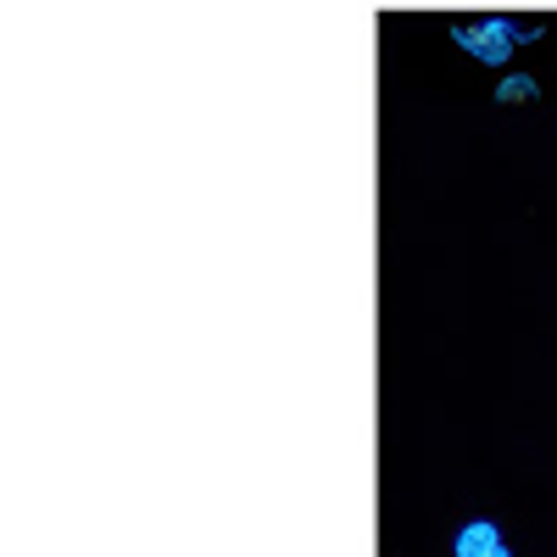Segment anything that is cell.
Wrapping results in <instances>:
<instances>
[{"instance_id":"cell-1","label":"cell","mask_w":557,"mask_h":557,"mask_svg":"<svg viewBox=\"0 0 557 557\" xmlns=\"http://www.w3.org/2000/svg\"><path fill=\"white\" fill-rule=\"evenodd\" d=\"M451 39H457L474 62L507 67V62H513V51H519V23H507V17H491V23H451Z\"/></svg>"},{"instance_id":"cell-2","label":"cell","mask_w":557,"mask_h":557,"mask_svg":"<svg viewBox=\"0 0 557 557\" xmlns=\"http://www.w3.org/2000/svg\"><path fill=\"white\" fill-rule=\"evenodd\" d=\"M502 546V530L491 524V519H474V524H462V535H457V557H491Z\"/></svg>"},{"instance_id":"cell-3","label":"cell","mask_w":557,"mask_h":557,"mask_svg":"<svg viewBox=\"0 0 557 557\" xmlns=\"http://www.w3.org/2000/svg\"><path fill=\"white\" fill-rule=\"evenodd\" d=\"M535 96H541V84H535V78H524V73L502 78V89H496V101H502V107H513V101H535Z\"/></svg>"},{"instance_id":"cell-4","label":"cell","mask_w":557,"mask_h":557,"mask_svg":"<svg viewBox=\"0 0 557 557\" xmlns=\"http://www.w3.org/2000/svg\"><path fill=\"white\" fill-rule=\"evenodd\" d=\"M491 557H513V552H507V546H496V552H491Z\"/></svg>"}]
</instances>
